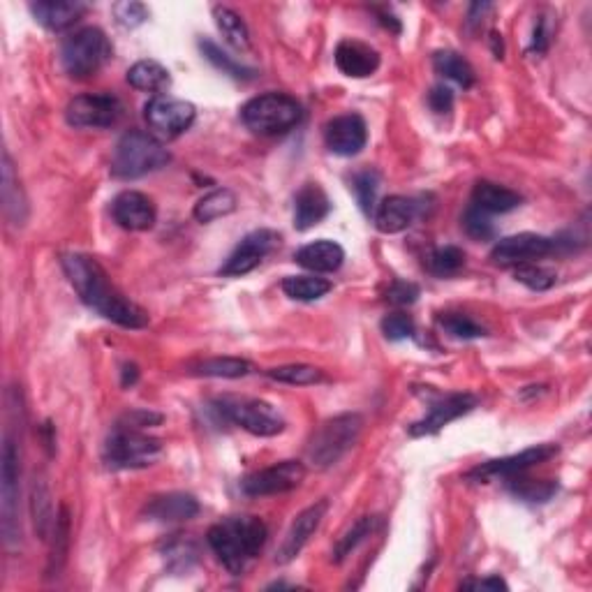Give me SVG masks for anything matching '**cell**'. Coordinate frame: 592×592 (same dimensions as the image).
I'll return each mask as SVG.
<instances>
[{
	"label": "cell",
	"mask_w": 592,
	"mask_h": 592,
	"mask_svg": "<svg viewBox=\"0 0 592 592\" xmlns=\"http://www.w3.org/2000/svg\"><path fill=\"white\" fill-rule=\"evenodd\" d=\"M128 84L144 93H165L172 86L169 70L158 61H139L128 70Z\"/></svg>",
	"instance_id": "83f0119b"
},
{
	"label": "cell",
	"mask_w": 592,
	"mask_h": 592,
	"mask_svg": "<svg viewBox=\"0 0 592 592\" xmlns=\"http://www.w3.org/2000/svg\"><path fill=\"white\" fill-rule=\"evenodd\" d=\"M433 68L435 72L442 74L444 79L456 81V84L463 88H470L475 84V70H472V65L465 61L461 54H456V51H438V54L433 56Z\"/></svg>",
	"instance_id": "f546056e"
},
{
	"label": "cell",
	"mask_w": 592,
	"mask_h": 592,
	"mask_svg": "<svg viewBox=\"0 0 592 592\" xmlns=\"http://www.w3.org/2000/svg\"><path fill=\"white\" fill-rule=\"evenodd\" d=\"M199 49H202L204 58L209 63L216 65L218 70H222L225 74H229V77L234 79H241V81H248L255 77V70L253 68H246V65H241L239 61H234L232 56L225 54L216 42L211 40H199Z\"/></svg>",
	"instance_id": "836d02e7"
},
{
	"label": "cell",
	"mask_w": 592,
	"mask_h": 592,
	"mask_svg": "<svg viewBox=\"0 0 592 592\" xmlns=\"http://www.w3.org/2000/svg\"><path fill=\"white\" fill-rule=\"evenodd\" d=\"M361 428H364V419L352 412L327 419L317 428L313 440L308 444V463L317 470H327L331 465H336L354 447V442L359 440Z\"/></svg>",
	"instance_id": "277c9868"
},
{
	"label": "cell",
	"mask_w": 592,
	"mask_h": 592,
	"mask_svg": "<svg viewBox=\"0 0 592 592\" xmlns=\"http://www.w3.org/2000/svg\"><path fill=\"white\" fill-rule=\"evenodd\" d=\"M303 116L301 105L287 93H266L248 100L241 109V121L248 130L262 137H276L299 125Z\"/></svg>",
	"instance_id": "5b68a950"
},
{
	"label": "cell",
	"mask_w": 592,
	"mask_h": 592,
	"mask_svg": "<svg viewBox=\"0 0 592 592\" xmlns=\"http://www.w3.org/2000/svg\"><path fill=\"white\" fill-rule=\"evenodd\" d=\"M419 206L414 199H407L401 195H391L377 206L375 213V227L382 234H401L412 225L417 218Z\"/></svg>",
	"instance_id": "cb8c5ba5"
},
{
	"label": "cell",
	"mask_w": 592,
	"mask_h": 592,
	"mask_svg": "<svg viewBox=\"0 0 592 592\" xmlns=\"http://www.w3.org/2000/svg\"><path fill=\"white\" fill-rule=\"evenodd\" d=\"M438 324L444 333L458 340H475L486 336V329L463 313H442L438 317Z\"/></svg>",
	"instance_id": "f35d334b"
},
{
	"label": "cell",
	"mask_w": 592,
	"mask_h": 592,
	"mask_svg": "<svg viewBox=\"0 0 592 592\" xmlns=\"http://www.w3.org/2000/svg\"><path fill=\"white\" fill-rule=\"evenodd\" d=\"M63 271L68 276L70 285L77 290L81 301L95 313L105 317V320L118 324L125 329H144L148 324V313L144 308H139L137 303L116 290L111 285L107 271L95 262L93 257L68 253L61 257Z\"/></svg>",
	"instance_id": "6da1fadb"
},
{
	"label": "cell",
	"mask_w": 592,
	"mask_h": 592,
	"mask_svg": "<svg viewBox=\"0 0 592 592\" xmlns=\"http://www.w3.org/2000/svg\"><path fill=\"white\" fill-rule=\"evenodd\" d=\"M266 375L271 380L283 382V384H294V387H308V384H317L324 380L322 370L315 366H306V364H290V366H278V368H269Z\"/></svg>",
	"instance_id": "d590c367"
},
{
	"label": "cell",
	"mask_w": 592,
	"mask_h": 592,
	"mask_svg": "<svg viewBox=\"0 0 592 592\" xmlns=\"http://www.w3.org/2000/svg\"><path fill=\"white\" fill-rule=\"evenodd\" d=\"M111 213H114V220L128 232H146L155 225V218H158V211H155V204L151 197H146L144 192L137 190H125L114 199L111 204Z\"/></svg>",
	"instance_id": "d6986e66"
},
{
	"label": "cell",
	"mask_w": 592,
	"mask_h": 592,
	"mask_svg": "<svg viewBox=\"0 0 592 592\" xmlns=\"http://www.w3.org/2000/svg\"><path fill=\"white\" fill-rule=\"evenodd\" d=\"M162 417L160 414H153V412H146V410H135L130 414H125L121 426L125 428H135V431H144L146 426H153V424H160Z\"/></svg>",
	"instance_id": "f907efd6"
},
{
	"label": "cell",
	"mask_w": 592,
	"mask_h": 592,
	"mask_svg": "<svg viewBox=\"0 0 592 592\" xmlns=\"http://www.w3.org/2000/svg\"><path fill=\"white\" fill-rule=\"evenodd\" d=\"M509 491L525 502H546L558 493V484L549 479L539 481V479H523L521 475H514L512 481H509Z\"/></svg>",
	"instance_id": "e575fe53"
},
{
	"label": "cell",
	"mask_w": 592,
	"mask_h": 592,
	"mask_svg": "<svg viewBox=\"0 0 592 592\" xmlns=\"http://www.w3.org/2000/svg\"><path fill=\"white\" fill-rule=\"evenodd\" d=\"M331 283L327 278L315 276H290L283 280V292L294 301H317L331 292Z\"/></svg>",
	"instance_id": "d6a6232c"
},
{
	"label": "cell",
	"mask_w": 592,
	"mask_h": 592,
	"mask_svg": "<svg viewBox=\"0 0 592 592\" xmlns=\"http://www.w3.org/2000/svg\"><path fill=\"white\" fill-rule=\"evenodd\" d=\"M327 512H329V502L320 500L315 502V505H310L308 509H303V512L294 518V523L290 525V530H287L283 544H280V549L276 553L278 565H287V562H292L296 555L303 551V546L310 542V537H313L315 530L320 528L322 518L327 516Z\"/></svg>",
	"instance_id": "ac0fdd59"
},
{
	"label": "cell",
	"mask_w": 592,
	"mask_h": 592,
	"mask_svg": "<svg viewBox=\"0 0 592 592\" xmlns=\"http://www.w3.org/2000/svg\"><path fill=\"white\" fill-rule=\"evenodd\" d=\"M428 107H431L435 114H449L451 107H454V93L447 86H433L431 93H428Z\"/></svg>",
	"instance_id": "681fc988"
},
{
	"label": "cell",
	"mask_w": 592,
	"mask_h": 592,
	"mask_svg": "<svg viewBox=\"0 0 592 592\" xmlns=\"http://www.w3.org/2000/svg\"><path fill=\"white\" fill-rule=\"evenodd\" d=\"M523 204V197L518 192L505 188V185H498L493 181H479L472 190V206H477L479 211L488 213H509L518 209Z\"/></svg>",
	"instance_id": "484cf974"
},
{
	"label": "cell",
	"mask_w": 592,
	"mask_h": 592,
	"mask_svg": "<svg viewBox=\"0 0 592 592\" xmlns=\"http://www.w3.org/2000/svg\"><path fill=\"white\" fill-rule=\"evenodd\" d=\"M465 266V253L458 246H444L428 255V271L435 276H454Z\"/></svg>",
	"instance_id": "ab89813d"
},
{
	"label": "cell",
	"mask_w": 592,
	"mask_h": 592,
	"mask_svg": "<svg viewBox=\"0 0 592 592\" xmlns=\"http://www.w3.org/2000/svg\"><path fill=\"white\" fill-rule=\"evenodd\" d=\"M463 588L472 590H507L509 586L500 576H488V579H477V581H465Z\"/></svg>",
	"instance_id": "f5cc1de1"
},
{
	"label": "cell",
	"mask_w": 592,
	"mask_h": 592,
	"mask_svg": "<svg viewBox=\"0 0 592 592\" xmlns=\"http://www.w3.org/2000/svg\"><path fill=\"white\" fill-rule=\"evenodd\" d=\"M111 12H114L116 21L123 28H137L146 24L148 19V7L137 3V0H123V3H116L111 7Z\"/></svg>",
	"instance_id": "bcb514c9"
},
{
	"label": "cell",
	"mask_w": 592,
	"mask_h": 592,
	"mask_svg": "<svg viewBox=\"0 0 592 592\" xmlns=\"http://www.w3.org/2000/svg\"><path fill=\"white\" fill-rule=\"evenodd\" d=\"M111 54H114V47H111L105 31L88 26L65 37L61 47V63L70 77L86 79L105 68Z\"/></svg>",
	"instance_id": "8992f818"
},
{
	"label": "cell",
	"mask_w": 592,
	"mask_h": 592,
	"mask_svg": "<svg viewBox=\"0 0 592 592\" xmlns=\"http://www.w3.org/2000/svg\"><path fill=\"white\" fill-rule=\"evenodd\" d=\"M0 528L3 542L10 551L19 549V444L10 433L3 440V458H0Z\"/></svg>",
	"instance_id": "ba28073f"
},
{
	"label": "cell",
	"mask_w": 592,
	"mask_h": 592,
	"mask_svg": "<svg viewBox=\"0 0 592 592\" xmlns=\"http://www.w3.org/2000/svg\"><path fill=\"white\" fill-rule=\"evenodd\" d=\"M555 248H558V241L549 239V236L523 232L495 243L491 250V259L498 266H521L535 262V259L549 257Z\"/></svg>",
	"instance_id": "5bb4252c"
},
{
	"label": "cell",
	"mask_w": 592,
	"mask_h": 592,
	"mask_svg": "<svg viewBox=\"0 0 592 592\" xmlns=\"http://www.w3.org/2000/svg\"><path fill=\"white\" fill-rule=\"evenodd\" d=\"M144 514L148 521L158 523H179V521H190L199 514V502L195 495L190 493H167L153 498L144 507Z\"/></svg>",
	"instance_id": "603a6c76"
},
{
	"label": "cell",
	"mask_w": 592,
	"mask_h": 592,
	"mask_svg": "<svg viewBox=\"0 0 592 592\" xmlns=\"http://www.w3.org/2000/svg\"><path fill=\"white\" fill-rule=\"evenodd\" d=\"M477 407V398L472 394H451L440 398L438 403L431 405V410L424 419L414 421L410 426V435L412 438H426V435H435L442 431L444 426L456 421L463 414H468L470 410Z\"/></svg>",
	"instance_id": "e0dca14e"
},
{
	"label": "cell",
	"mask_w": 592,
	"mask_h": 592,
	"mask_svg": "<svg viewBox=\"0 0 592 592\" xmlns=\"http://www.w3.org/2000/svg\"><path fill=\"white\" fill-rule=\"evenodd\" d=\"M463 227H465V232H468V236H472V239H477V241H491L495 236V225H493L491 216H488V213H484V211H479L477 206H472V204L463 216Z\"/></svg>",
	"instance_id": "f6af8a7d"
},
{
	"label": "cell",
	"mask_w": 592,
	"mask_h": 592,
	"mask_svg": "<svg viewBox=\"0 0 592 592\" xmlns=\"http://www.w3.org/2000/svg\"><path fill=\"white\" fill-rule=\"evenodd\" d=\"M306 479V465L299 461H283L271 468L253 472L241 481V491L250 498H264V495H280L294 491Z\"/></svg>",
	"instance_id": "4fadbf2b"
},
{
	"label": "cell",
	"mask_w": 592,
	"mask_h": 592,
	"mask_svg": "<svg viewBox=\"0 0 592 592\" xmlns=\"http://www.w3.org/2000/svg\"><path fill=\"white\" fill-rule=\"evenodd\" d=\"M236 211V195L229 188L211 190L209 195H204L192 209V216L202 225H209L213 220H220Z\"/></svg>",
	"instance_id": "f1b7e54d"
},
{
	"label": "cell",
	"mask_w": 592,
	"mask_h": 592,
	"mask_svg": "<svg viewBox=\"0 0 592 592\" xmlns=\"http://www.w3.org/2000/svg\"><path fill=\"white\" fill-rule=\"evenodd\" d=\"M0 192H3V211L7 220L12 222L14 227H21L28 218V202L24 197V190H21L17 174H14V162L10 153L3 151V181H0Z\"/></svg>",
	"instance_id": "4316f807"
},
{
	"label": "cell",
	"mask_w": 592,
	"mask_h": 592,
	"mask_svg": "<svg viewBox=\"0 0 592 592\" xmlns=\"http://www.w3.org/2000/svg\"><path fill=\"white\" fill-rule=\"evenodd\" d=\"M213 19H216V26L220 33L225 35V40L232 44L234 49L246 51L250 49V33L246 21H243L234 10H229L225 5L213 7Z\"/></svg>",
	"instance_id": "4dcf8cb0"
},
{
	"label": "cell",
	"mask_w": 592,
	"mask_h": 592,
	"mask_svg": "<svg viewBox=\"0 0 592 592\" xmlns=\"http://www.w3.org/2000/svg\"><path fill=\"white\" fill-rule=\"evenodd\" d=\"M31 12L35 21L40 26L47 28V31L61 33L68 31L77 21L88 12L86 3H79V0H63V3H56V0H37L31 5Z\"/></svg>",
	"instance_id": "7402d4cb"
},
{
	"label": "cell",
	"mask_w": 592,
	"mask_h": 592,
	"mask_svg": "<svg viewBox=\"0 0 592 592\" xmlns=\"http://www.w3.org/2000/svg\"><path fill=\"white\" fill-rule=\"evenodd\" d=\"M250 370H253V364L246 359L239 357H216V359H206L202 364H197L192 368V375L199 377H225V380H236V377H246Z\"/></svg>",
	"instance_id": "1f68e13d"
},
{
	"label": "cell",
	"mask_w": 592,
	"mask_h": 592,
	"mask_svg": "<svg viewBox=\"0 0 592 592\" xmlns=\"http://www.w3.org/2000/svg\"><path fill=\"white\" fill-rule=\"evenodd\" d=\"M514 278L521 285L528 287V290H535V292L551 290V287L555 285V271L553 269H546V266H539L535 262L516 266V269H514Z\"/></svg>",
	"instance_id": "7bdbcfd3"
},
{
	"label": "cell",
	"mask_w": 592,
	"mask_h": 592,
	"mask_svg": "<svg viewBox=\"0 0 592 592\" xmlns=\"http://www.w3.org/2000/svg\"><path fill=\"white\" fill-rule=\"evenodd\" d=\"M123 114V105L116 95L88 93L70 100L65 118L74 128H111Z\"/></svg>",
	"instance_id": "7c38bea8"
},
{
	"label": "cell",
	"mask_w": 592,
	"mask_h": 592,
	"mask_svg": "<svg viewBox=\"0 0 592 592\" xmlns=\"http://www.w3.org/2000/svg\"><path fill=\"white\" fill-rule=\"evenodd\" d=\"M33 521H35V530L40 539H47L49 537V530L56 525V518L54 512H51V498H49V491L47 486L42 484V481L35 479L33 484Z\"/></svg>",
	"instance_id": "8d00e7d4"
},
{
	"label": "cell",
	"mask_w": 592,
	"mask_h": 592,
	"mask_svg": "<svg viewBox=\"0 0 592 592\" xmlns=\"http://www.w3.org/2000/svg\"><path fill=\"white\" fill-rule=\"evenodd\" d=\"M549 49V28H546V19L542 17L535 26V37H532V51L537 54H544Z\"/></svg>",
	"instance_id": "816d5d0a"
},
{
	"label": "cell",
	"mask_w": 592,
	"mask_h": 592,
	"mask_svg": "<svg viewBox=\"0 0 592 592\" xmlns=\"http://www.w3.org/2000/svg\"><path fill=\"white\" fill-rule=\"evenodd\" d=\"M331 213V199L320 183H306L294 197V227L299 232L320 225Z\"/></svg>",
	"instance_id": "44dd1931"
},
{
	"label": "cell",
	"mask_w": 592,
	"mask_h": 592,
	"mask_svg": "<svg viewBox=\"0 0 592 592\" xmlns=\"http://www.w3.org/2000/svg\"><path fill=\"white\" fill-rule=\"evenodd\" d=\"M199 558V553L195 549V544L188 542V539H176L165 549V560L167 567L174 569V572H188V569L195 565Z\"/></svg>",
	"instance_id": "ee69618b"
},
{
	"label": "cell",
	"mask_w": 592,
	"mask_h": 592,
	"mask_svg": "<svg viewBox=\"0 0 592 592\" xmlns=\"http://www.w3.org/2000/svg\"><path fill=\"white\" fill-rule=\"evenodd\" d=\"M68 544H70V516H68V509L63 507L54 525V551H51V558H49V576L61 572L65 555H68Z\"/></svg>",
	"instance_id": "b9f144b4"
},
{
	"label": "cell",
	"mask_w": 592,
	"mask_h": 592,
	"mask_svg": "<svg viewBox=\"0 0 592 592\" xmlns=\"http://www.w3.org/2000/svg\"><path fill=\"white\" fill-rule=\"evenodd\" d=\"M296 264L313 273H333L345 262V250L336 241L322 239L296 250Z\"/></svg>",
	"instance_id": "d4e9b609"
},
{
	"label": "cell",
	"mask_w": 592,
	"mask_h": 592,
	"mask_svg": "<svg viewBox=\"0 0 592 592\" xmlns=\"http://www.w3.org/2000/svg\"><path fill=\"white\" fill-rule=\"evenodd\" d=\"M269 530L257 516H229L209 530V546L229 574L239 576L250 560L264 549Z\"/></svg>",
	"instance_id": "7a4b0ae2"
},
{
	"label": "cell",
	"mask_w": 592,
	"mask_h": 592,
	"mask_svg": "<svg viewBox=\"0 0 592 592\" xmlns=\"http://www.w3.org/2000/svg\"><path fill=\"white\" fill-rule=\"evenodd\" d=\"M160 454V440H155L142 431H135V428L118 426L109 435L105 451H102V461H105L109 470H137L153 465Z\"/></svg>",
	"instance_id": "52a82bcc"
},
{
	"label": "cell",
	"mask_w": 592,
	"mask_h": 592,
	"mask_svg": "<svg viewBox=\"0 0 592 592\" xmlns=\"http://www.w3.org/2000/svg\"><path fill=\"white\" fill-rule=\"evenodd\" d=\"M373 518L370 516H361L357 523L352 525L350 530L345 532L343 537L338 539V544L333 546V562H336V565H340V562H343L347 555H352V551H357V546L364 542V539L370 535V532H373Z\"/></svg>",
	"instance_id": "74e56055"
},
{
	"label": "cell",
	"mask_w": 592,
	"mask_h": 592,
	"mask_svg": "<svg viewBox=\"0 0 592 592\" xmlns=\"http://www.w3.org/2000/svg\"><path fill=\"white\" fill-rule=\"evenodd\" d=\"M377 188H380V174H377L375 169H364V172H357L352 176L354 197H357L361 211H364L366 216H370L375 209Z\"/></svg>",
	"instance_id": "60d3db41"
},
{
	"label": "cell",
	"mask_w": 592,
	"mask_h": 592,
	"mask_svg": "<svg viewBox=\"0 0 592 592\" xmlns=\"http://www.w3.org/2000/svg\"><path fill=\"white\" fill-rule=\"evenodd\" d=\"M172 155L158 139L146 135V132L130 130L118 139L114 148V158H111V176L121 181L142 179L146 174L158 172L167 167Z\"/></svg>",
	"instance_id": "3957f363"
},
{
	"label": "cell",
	"mask_w": 592,
	"mask_h": 592,
	"mask_svg": "<svg viewBox=\"0 0 592 592\" xmlns=\"http://www.w3.org/2000/svg\"><path fill=\"white\" fill-rule=\"evenodd\" d=\"M560 447L555 444H537V447L523 449L521 454L514 456H505V458H495V461L481 463L475 470L468 472L470 479L477 481H488V479H498V477H514V475H523L525 470L535 468L539 463H546L549 458L558 454Z\"/></svg>",
	"instance_id": "9a60e30c"
},
{
	"label": "cell",
	"mask_w": 592,
	"mask_h": 592,
	"mask_svg": "<svg viewBox=\"0 0 592 592\" xmlns=\"http://www.w3.org/2000/svg\"><path fill=\"white\" fill-rule=\"evenodd\" d=\"M137 377H139V370L135 364L123 366V387H132V384L137 382Z\"/></svg>",
	"instance_id": "db71d44e"
},
{
	"label": "cell",
	"mask_w": 592,
	"mask_h": 592,
	"mask_svg": "<svg viewBox=\"0 0 592 592\" xmlns=\"http://www.w3.org/2000/svg\"><path fill=\"white\" fill-rule=\"evenodd\" d=\"M218 412L243 431L259 435V438H273L285 431V419L276 407L259 398H236L225 396L216 401Z\"/></svg>",
	"instance_id": "9c48e42d"
},
{
	"label": "cell",
	"mask_w": 592,
	"mask_h": 592,
	"mask_svg": "<svg viewBox=\"0 0 592 592\" xmlns=\"http://www.w3.org/2000/svg\"><path fill=\"white\" fill-rule=\"evenodd\" d=\"M283 236L273 229H255L248 236H243V241L234 248V253L227 257V262L220 266L222 278H241L246 273L255 271L259 264L269 257L273 250L280 248Z\"/></svg>",
	"instance_id": "8fae6325"
},
{
	"label": "cell",
	"mask_w": 592,
	"mask_h": 592,
	"mask_svg": "<svg viewBox=\"0 0 592 592\" xmlns=\"http://www.w3.org/2000/svg\"><path fill=\"white\" fill-rule=\"evenodd\" d=\"M419 287L414 283H407V280H394L387 290V301L394 303V306H410L419 299Z\"/></svg>",
	"instance_id": "c3c4849f"
},
{
	"label": "cell",
	"mask_w": 592,
	"mask_h": 592,
	"mask_svg": "<svg viewBox=\"0 0 592 592\" xmlns=\"http://www.w3.org/2000/svg\"><path fill=\"white\" fill-rule=\"evenodd\" d=\"M324 142L333 155L340 158H352L361 153V148L368 142L366 121L359 114H343L331 118L324 128Z\"/></svg>",
	"instance_id": "2e32d148"
},
{
	"label": "cell",
	"mask_w": 592,
	"mask_h": 592,
	"mask_svg": "<svg viewBox=\"0 0 592 592\" xmlns=\"http://www.w3.org/2000/svg\"><path fill=\"white\" fill-rule=\"evenodd\" d=\"M414 331H417V327H414V320L405 313L387 315L382 320V333L387 336V340H394V343H398V340L412 338Z\"/></svg>",
	"instance_id": "7dc6e473"
},
{
	"label": "cell",
	"mask_w": 592,
	"mask_h": 592,
	"mask_svg": "<svg viewBox=\"0 0 592 592\" xmlns=\"http://www.w3.org/2000/svg\"><path fill=\"white\" fill-rule=\"evenodd\" d=\"M197 109L190 102L169 98V95H155L144 105V118L155 135L162 139H174L183 135L195 123Z\"/></svg>",
	"instance_id": "30bf717a"
},
{
	"label": "cell",
	"mask_w": 592,
	"mask_h": 592,
	"mask_svg": "<svg viewBox=\"0 0 592 592\" xmlns=\"http://www.w3.org/2000/svg\"><path fill=\"white\" fill-rule=\"evenodd\" d=\"M336 68L352 79H366L380 68V54L366 42L343 40L336 47Z\"/></svg>",
	"instance_id": "ffe728a7"
}]
</instances>
